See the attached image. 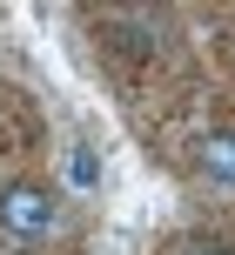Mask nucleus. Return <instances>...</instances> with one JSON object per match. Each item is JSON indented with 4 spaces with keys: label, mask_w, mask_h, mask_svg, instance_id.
I'll list each match as a JSON object with an SVG mask.
<instances>
[{
    "label": "nucleus",
    "mask_w": 235,
    "mask_h": 255,
    "mask_svg": "<svg viewBox=\"0 0 235 255\" xmlns=\"http://www.w3.org/2000/svg\"><path fill=\"white\" fill-rule=\"evenodd\" d=\"M175 255H235V249H222V242H182Z\"/></svg>",
    "instance_id": "3"
},
{
    "label": "nucleus",
    "mask_w": 235,
    "mask_h": 255,
    "mask_svg": "<svg viewBox=\"0 0 235 255\" xmlns=\"http://www.w3.org/2000/svg\"><path fill=\"white\" fill-rule=\"evenodd\" d=\"M195 175L209 188H235V134H202L195 141Z\"/></svg>",
    "instance_id": "2"
},
{
    "label": "nucleus",
    "mask_w": 235,
    "mask_h": 255,
    "mask_svg": "<svg viewBox=\"0 0 235 255\" xmlns=\"http://www.w3.org/2000/svg\"><path fill=\"white\" fill-rule=\"evenodd\" d=\"M54 229H61V202H54L47 181H7V188H0V235H7V242L40 249Z\"/></svg>",
    "instance_id": "1"
}]
</instances>
